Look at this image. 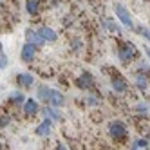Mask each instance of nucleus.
<instances>
[{"label": "nucleus", "instance_id": "ddd939ff", "mask_svg": "<svg viewBox=\"0 0 150 150\" xmlns=\"http://www.w3.org/2000/svg\"><path fill=\"white\" fill-rule=\"evenodd\" d=\"M52 120H49V117H45L44 121H42L36 128H35V134L38 136V137H45V136H49L51 134V130H52Z\"/></svg>", "mask_w": 150, "mask_h": 150}, {"label": "nucleus", "instance_id": "39448f33", "mask_svg": "<svg viewBox=\"0 0 150 150\" xmlns=\"http://www.w3.org/2000/svg\"><path fill=\"white\" fill-rule=\"evenodd\" d=\"M134 85H136L137 91L146 92L148 85H150V74H146L143 71H136V74H134Z\"/></svg>", "mask_w": 150, "mask_h": 150}, {"label": "nucleus", "instance_id": "f257e3e1", "mask_svg": "<svg viewBox=\"0 0 150 150\" xmlns=\"http://www.w3.org/2000/svg\"><path fill=\"white\" fill-rule=\"evenodd\" d=\"M36 100L45 103V105H52V107H63L65 105V96L56 89L47 87V85H40L36 89Z\"/></svg>", "mask_w": 150, "mask_h": 150}, {"label": "nucleus", "instance_id": "bb28decb", "mask_svg": "<svg viewBox=\"0 0 150 150\" xmlns=\"http://www.w3.org/2000/svg\"><path fill=\"white\" fill-rule=\"evenodd\" d=\"M2 47H4V45H2V42H0V52H2Z\"/></svg>", "mask_w": 150, "mask_h": 150}, {"label": "nucleus", "instance_id": "4be33fe9", "mask_svg": "<svg viewBox=\"0 0 150 150\" xmlns=\"http://www.w3.org/2000/svg\"><path fill=\"white\" fill-rule=\"evenodd\" d=\"M9 123H11V116L9 114H0V128H6Z\"/></svg>", "mask_w": 150, "mask_h": 150}, {"label": "nucleus", "instance_id": "f03ea898", "mask_svg": "<svg viewBox=\"0 0 150 150\" xmlns=\"http://www.w3.org/2000/svg\"><path fill=\"white\" fill-rule=\"evenodd\" d=\"M107 132H109V136L114 139L116 143H120V141H125L127 139L128 128H127V125L121 120H112L109 125H107Z\"/></svg>", "mask_w": 150, "mask_h": 150}, {"label": "nucleus", "instance_id": "6ab92c4d", "mask_svg": "<svg viewBox=\"0 0 150 150\" xmlns=\"http://www.w3.org/2000/svg\"><path fill=\"white\" fill-rule=\"evenodd\" d=\"M134 31H136L139 36H143L148 44H150V29L148 27H145V25H134Z\"/></svg>", "mask_w": 150, "mask_h": 150}, {"label": "nucleus", "instance_id": "5701e85b", "mask_svg": "<svg viewBox=\"0 0 150 150\" xmlns=\"http://www.w3.org/2000/svg\"><path fill=\"white\" fill-rule=\"evenodd\" d=\"M81 47H83V42H81L80 38H72V40H71V49H72V51H80Z\"/></svg>", "mask_w": 150, "mask_h": 150}, {"label": "nucleus", "instance_id": "f3484780", "mask_svg": "<svg viewBox=\"0 0 150 150\" xmlns=\"http://www.w3.org/2000/svg\"><path fill=\"white\" fill-rule=\"evenodd\" d=\"M25 11L31 16H36L40 13V0H27L25 2Z\"/></svg>", "mask_w": 150, "mask_h": 150}, {"label": "nucleus", "instance_id": "a211bd4d", "mask_svg": "<svg viewBox=\"0 0 150 150\" xmlns=\"http://www.w3.org/2000/svg\"><path fill=\"white\" fill-rule=\"evenodd\" d=\"M134 110H136V114H141V116H146V114L150 112V105H148V103H145V101H139V103H136V107H134Z\"/></svg>", "mask_w": 150, "mask_h": 150}, {"label": "nucleus", "instance_id": "0eeeda50", "mask_svg": "<svg viewBox=\"0 0 150 150\" xmlns=\"http://www.w3.org/2000/svg\"><path fill=\"white\" fill-rule=\"evenodd\" d=\"M36 49H38L36 45L25 42V45H22V51H20V60H22L24 63L35 62V58H36Z\"/></svg>", "mask_w": 150, "mask_h": 150}, {"label": "nucleus", "instance_id": "7ed1b4c3", "mask_svg": "<svg viewBox=\"0 0 150 150\" xmlns=\"http://www.w3.org/2000/svg\"><path fill=\"white\" fill-rule=\"evenodd\" d=\"M137 58V49L134 44H130V42H127V44H121L120 47H117V60H120L121 63H130Z\"/></svg>", "mask_w": 150, "mask_h": 150}, {"label": "nucleus", "instance_id": "cd10ccee", "mask_svg": "<svg viewBox=\"0 0 150 150\" xmlns=\"http://www.w3.org/2000/svg\"><path fill=\"white\" fill-rule=\"evenodd\" d=\"M0 148H4V143H2V141H0Z\"/></svg>", "mask_w": 150, "mask_h": 150}, {"label": "nucleus", "instance_id": "412c9836", "mask_svg": "<svg viewBox=\"0 0 150 150\" xmlns=\"http://www.w3.org/2000/svg\"><path fill=\"white\" fill-rule=\"evenodd\" d=\"M85 101H87L89 107H98V105L101 103V100H100V96H98V94H87Z\"/></svg>", "mask_w": 150, "mask_h": 150}, {"label": "nucleus", "instance_id": "1a4fd4ad", "mask_svg": "<svg viewBox=\"0 0 150 150\" xmlns=\"http://www.w3.org/2000/svg\"><path fill=\"white\" fill-rule=\"evenodd\" d=\"M40 114L44 117H49L52 121H62V112H60V107H52V105H45L40 109Z\"/></svg>", "mask_w": 150, "mask_h": 150}, {"label": "nucleus", "instance_id": "9b49d317", "mask_svg": "<svg viewBox=\"0 0 150 150\" xmlns=\"http://www.w3.org/2000/svg\"><path fill=\"white\" fill-rule=\"evenodd\" d=\"M15 80L20 89H31L35 85V76L31 72H20V74H16Z\"/></svg>", "mask_w": 150, "mask_h": 150}, {"label": "nucleus", "instance_id": "b1692460", "mask_svg": "<svg viewBox=\"0 0 150 150\" xmlns=\"http://www.w3.org/2000/svg\"><path fill=\"white\" fill-rule=\"evenodd\" d=\"M7 65H9V58H7V54L0 52V71H4Z\"/></svg>", "mask_w": 150, "mask_h": 150}, {"label": "nucleus", "instance_id": "6e6552de", "mask_svg": "<svg viewBox=\"0 0 150 150\" xmlns=\"http://www.w3.org/2000/svg\"><path fill=\"white\" fill-rule=\"evenodd\" d=\"M76 87L80 91H91L94 87V76L91 72H81L76 78Z\"/></svg>", "mask_w": 150, "mask_h": 150}, {"label": "nucleus", "instance_id": "20e7f679", "mask_svg": "<svg viewBox=\"0 0 150 150\" xmlns=\"http://www.w3.org/2000/svg\"><path fill=\"white\" fill-rule=\"evenodd\" d=\"M114 15H116V18L120 20V24L123 25V27H127V29H134V20H132V16H130V13H128V9L121 4V2H114Z\"/></svg>", "mask_w": 150, "mask_h": 150}, {"label": "nucleus", "instance_id": "2eb2a0df", "mask_svg": "<svg viewBox=\"0 0 150 150\" xmlns=\"http://www.w3.org/2000/svg\"><path fill=\"white\" fill-rule=\"evenodd\" d=\"M24 101H25V96L20 92V91L11 92V94H9V98H7V103H9V105H13V107H22Z\"/></svg>", "mask_w": 150, "mask_h": 150}, {"label": "nucleus", "instance_id": "393cba45", "mask_svg": "<svg viewBox=\"0 0 150 150\" xmlns=\"http://www.w3.org/2000/svg\"><path fill=\"white\" fill-rule=\"evenodd\" d=\"M143 51H145V54H146V58L150 60V47H148V45H143Z\"/></svg>", "mask_w": 150, "mask_h": 150}, {"label": "nucleus", "instance_id": "f8f14e48", "mask_svg": "<svg viewBox=\"0 0 150 150\" xmlns=\"http://www.w3.org/2000/svg\"><path fill=\"white\" fill-rule=\"evenodd\" d=\"M25 40L29 42V44L36 45V47H44V44H45V40L42 38V35L38 33V29L35 31V29H31V27L25 31Z\"/></svg>", "mask_w": 150, "mask_h": 150}, {"label": "nucleus", "instance_id": "aec40b11", "mask_svg": "<svg viewBox=\"0 0 150 150\" xmlns=\"http://www.w3.org/2000/svg\"><path fill=\"white\" fill-rule=\"evenodd\" d=\"M148 146H150L148 137H139L132 141V148H148Z\"/></svg>", "mask_w": 150, "mask_h": 150}, {"label": "nucleus", "instance_id": "9d476101", "mask_svg": "<svg viewBox=\"0 0 150 150\" xmlns=\"http://www.w3.org/2000/svg\"><path fill=\"white\" fill-rule=\"evenodd\" d=\"M110 87H112V91L117 92V94H125V92L128 91V83H127L125 78L120 76V74H114L112 80H110Z\"/></svg>", "mask_w": 150, "mask_h": 150}, {"label": "nucleus", "instance_id": "4468645a", "mask_svg": "<svg viewBox=\"0 0 150 150\" xmlns=\"http://www.w3.org/2000/svg\"><path fill=\"white\" fill-rule=\"evenodd\" d=\"M38 33L42 35V38H44L45 42H56V40H58V35H56V31L52 29V27L42 25V27L38 29Z\"/></svg>", "mask_w": 150, "mask_h": 150}, {"label": "nucleus", "instance_id": "dca6fc26", "mask_svg": "<svg viewBox=\"0 0 150 150\" xmlns=\"http://www.w3.org/2000/svg\"><path fill=\"white\" fill-rule=\"evenodd\" d=\"M101 27L105 31H109V33H121L123 25H120L117 22H114V20H110V18H107V20H101Z\"/></svg>", "mask_w": 150, "mask_h": 150}, {"label": "nucleus", "instance_id": "a878e982", "mask_svg": "<svg viewBox=\"0 0 150 150\" xmlns=\"http://www.w3.org/2000/svg\"><path fill=\"white\" fill-rule=\"evenodd\" d=\"M56 148H67V146L63 145V143H56Z\"/></svg>", "mask_w": 150, "mask_h": 150}, {"label": "nucleus", "instance_id": "c85d7f7f", "mask_svg": "<svg viewBox=\"0 0 150 150\" xmlns=\"http://www.w3.org/2000/svg\"><path fill=\"white\" fill-rule=\"evenodd\" d=\"M0 7H2V2H0Z\"/></svg>", "mask_w": 150, "mask_h": 150}, {"label": "nucleus", "instance_id": "423d86ee", "mask_svg": "<svg viewBox=\"0 0 150 150\" xmlns=\"http://www.w3.org/2000/svg\"><path fill=\"white\" fill-rule=\"evenodd\" d=\"M22 110H24V116H25V117H35V116L40 112V103H38V100L27 98V100L24 101V105H22Z\"/></svg>", "mask_w": 150, "mask_h": 150}]
</instances>
